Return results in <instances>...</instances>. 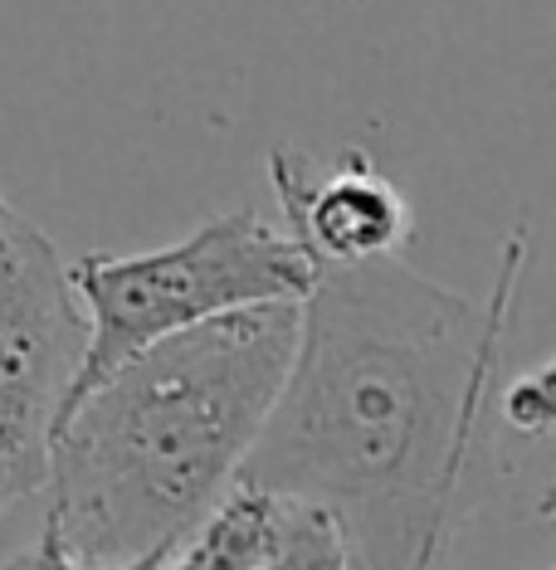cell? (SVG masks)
<instances>
[{
  "mask_svg": "<svg viewBox=\"0 0 556 570\" xmlns=\"http://www.w3.org/2000/svg\"><path fill=\"white\" fill-rule=\"evenodd\" d=\"M527 235L484 303L400 254L313 268L299 342L235 478L293 488L342 527L352 566H445L494 410Z\"/></svg>",
  "mask_w": 556,
  "mask_h": 570,
  "instance_id": "6da1fadb",
  "label": "cell"
},
{
  "mask_svg": "<svg viewBox=\"0 0 556 570\" xmlns=\"http://www.w3.org/2000/svg\"><path fill=\"white\" fill-rule=\"evenodd\" d=\"M303 303V297H299ZM299 303L157 336L59 414L40 537L16 566H166L235 483L299 342Z\"/></svg>",
  "mask_w": 556,
  "mask_h": 570,
  "instance_id": "7a4b0ae2",
  "label": "cell"
},
{
  "mask_svg": "<svg viewBox=\"0 0 556 570\" xmlns=\"http://www.w3.org/2000/svg\"><path fill=\"white\" fill-rule=\"evenodd\" d=\"M88 313V346L69 405L157 336L254 303H299L313 288V258L283 225L230 210L186 239L147 254H84L69 264ZM64 405V410H69Z\"/></svg>",
  "mask_w": 556,
  "mask_h": 570,
  "instance_id": "3957f363",
  "label": "cell"
},
{
  "mask_svg": "<svg viewBox=\"0 0 556 570\" xmlns=\"http://www.w3.org/2000/svg\"><path fill=\"white\" fill-rule=\"evenodd\" d=\"M84 346L88 313L59 244L0 196V537L45 498Z\"/></svg>",
  "mask_w": 556,
  "mask_h": 570,
  "instance_id": "277c9868",
  "label": "cell"
},
{
  "mask_svg": "<svg viewBox=\"0 0 556 570\" xmlns=\"http://www.w3.org/2000/svg\"><path fill=\"white\" fill-rule=\"evenodd\" d=\"M269 180L283 210V229L303 244L313 268L400 254L416 235L410 200L361 151L322 166L293 147H274Z\"/></svg>",
  "mask_w": 556,
  "mask_h": 570,
  "instance_id": "5b68a950",
  "label": "cell"
},
{
  "mask_svg": "<svg viewBox=\"0 0 556 570\" xmlns=\"http://www.w3.org/2000/svg\"><path fill=\"white\" fill-rule=\"evenodd\" d=\"M181 570H347L342 527L322 502L293 488L235 478L172 551Z\"/></svg>",
  "mask_w": 556,
  "mask_h": 570,
  "instance_id": "8992f818",
  "label": "cell"
},
{
  "mask_svg": "<svg viewBox=\"0 0 556 570\" xmlns=\"http://www.w3.org/2000/svg\"><path fill=\"white\" fill-rule=\"evenodd\" d=\"M503 420L517 434H547L552 430V366H537L503 391Z\"/></svg>",
  "mask_w": 556,
  "mask_h": 570,
  "instance_id": "52a82bcc",
  "label": "cell"
}]
</instances>
